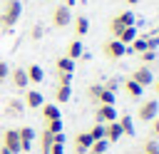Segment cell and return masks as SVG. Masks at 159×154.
<instances>
[{
    "label": "cell",
    "mask_w": 159,
    "mask_h": 154,
    "mask_svg": "<svg viewBox=\"0 0 159 154\" xmlns=\"http://www.w3.org/2000/svg\"><path fill=\"white\" fill-rule=\"evenodd\" d=\"M20 15H22V5H20V0H7V2L2 5V10H0V22H2V27L10 30L12 25H17Z\"/></svg>",
    "instance_id": "obj_1"
},
{
    "label": "cell",
    "mask_w": 159,
    "mask_h": 154,
    "mask_svg": "<svg viewBox=\"0 0 159 154\" xmlns=\"http://www.w3.org/2000/svg\"><path fill=\"white\" fill-rule=\"evenodd\" d=\"M132 25H134V12H132V10H124V12H119V15H114V17L109 20V32H112L114 40H117L119 32L127 30V27H132Z\"/></svg>",
    "instance_id": "obj_2"
},
{
    "label": "cell",
    "mask_w": 159,
    "mask_h": 154,
    "mask_svg": "<svg viewBox=\"0 0 159 154\" xmlns=\"http://www.w3.org/2000/svg\"><path fill=\"white\" fill-rule=\"evenodd\" d=\"M75 2L72 0H67L65 5H57L55 10H52V25L57 27V30H62V27H67L70 22H72V12H70V7H72Z\"/></svg>",
    "instance_id": "obj_3"
},
{
    "label": "cell",
    "mask_w": 159,
    "mask_h": 154,
    "mask_svg": "<svg viewBox=\"0 0 159 154\" xmlns=\"http://www.w3.org/2000/svg\"><path fill=\"white\" fill-rule=\"evenodd\" d=\"M157 114H159V102L157 99H144L139 104V119L142 122H152Z\"/></svg>",
    "instance_id": "obj_4"
},
{
    "label": "cell",
    "mask_w": 159,
    "mask_h": 154,
    "mask_svg": "<svg viewBox=\"0 0 159 154\" xmlns=\"http://www.w3.org/2000/svg\"><path fill=\"white\" fill-rule=\"evenodd\" d=\"M129 79H134V82H137V84H139V87L144 89L147 84H152V82H154V75H152V70H149V67L139 65V67H137V70L132 72V77H129Z\"/></svg>",
    "instance_id": "obj_5"
},
{
    "label": "cell",
    "mask_w": 159,
    "mask_h": 154,
    "mask_svg": "<svg viewBox=\"0 0 159 154\" xmlns=\"http://www.w3.org/2000/svg\"><path fill=\"white\" fill-rule=\"evenodd\" d=\"M94 117L99 124H109V122H117V109H114V104H99Z\"/></svg>",
    "instance_id": "obj_6"
},
{
    "label": "cell",
    "mask_w": 159,
    "mask_h": 154,
    "mask_svg": "<svg viewBox=\"0 0 159 154\" xmlns=\"http://www.w3.org/2000/svg\"><path fill=\"white\" fill-rule=\"evenodd\" d=\"M89 94L99 99V104H114V89H107V87H97L92 84L89 87Z\"/></svg>",
    "instance_id": "obj_7"
},
{
    "label": "cell",
    "mask_w": 159,
    "mask_h": 154,
    "mask_svg": "<svg viewBox=\"0 0 159 154\" xmlns=\"http://www.w3.org/2000/svg\"><path fill=\"white\" fill-rule=\"evenodd\" d=\"M2 147L5 149H10L12 154H20L22 149H20V137H17V129H7L5 134H2Z\"/></svg>",
    "instance_id": "obj_8"
},
{
    "label": "cell",
    "mask_w": 159,
    "mask_h": 154,
    "mask_svg": "<svg viewBox=\"0 0 159 154\" xmlns=\"http://www.w3.org/2000/svg\"><path fill=\"white\" fill-rule=\"evenodd\" d=\"M124 52H127V45H122L119 40H109V42H104V55H107V57L119 60Z\"/></svg>",
    "instance_id": "obj_9"
},
{
    "label": "cell",
    "mask_w": 159,
    "mask_h": 154,
    "mask_svg": "<svg viewBox=\"0 0 159 154\" xmlns=\"http://www.w3.org/2000/svg\"><path fill=\"white\" fill-rule=\"evenodd\" d=\"M17 137H20V149L22 152H30L32 149V139H35V129L32 127H20L17 129Z\"/></svg>",
    "instance_id": "obj_10"
},
{
    "label": "cell",
    "mask_w": 159,
    "mask_h": 154,
    "mask_svg": "<svg viewBox=\"0 0 159 154\" xmlns=\"http://www.w3.org/2000/svg\"><path fill=\"white\" fill-rule=\"evenodd\" d=\"M92 137H89V132H77V137H75V152L77 154H84V152H89V147H92Z\"/></svg>",
    "instance_id": "obj_11"
},
{
    "label": "cell",
    "mask_w": 159,
    "mask_h": 154,
    "mask_svg": "<svg viewBox=\"0 0 159 154\" xmlns=\"http://www.w3.org/2000/svg\"><path fill=\"white\" fill-rule=\"evenodd\" d=\"M124 134H122V127H119V122H109V124H104V139L112 144V142H119Z\"/></svg>",
    "instance_id": "obj_12"
},
{
    "label": "cell",
    "mask_w": 159,
    "mask_h": 154,
    "mask_svg": "<svg viewBox=\"0 0 159 154\" xmlns=\"http://www.w3.org/2000/svg\"><path fill=\"white\" fill-rule=\"evenodd\" d=\"M70 97H72L70 82H60L57 89H55V102H57V104H65V102H70Z\"/></svg>",
    "instance_id": "obj_13"
},
{
    "label": "cell",
    "mask_w": 159,
    "mask_h": 154,
    "mask_svg": "<svg viewBox=\"0 0 159 154\" xmlns=\"http://www.w3.org/2000/svg\"><path fill=\"white\" fill-rule=\"evenodd\" d=\"M10 77H12V84H15L17 89H22V87H27V84H30V79H27V72H25L22 67H15V70H10Z\"/></svg>",
    "instance_id": "obj_14"
},
{
    "label": "cell",
    "mask_w": 159,
    "mask_h": 154,
    "mask_svg": "<svg viewBox=\"0 0 159 154\" xmlns=\"http://www.w3.org/2000/svg\"><path fill=\"white\" fill-rule=\"evenodd\" d=\"M55 67H57V75H70V77H72V72H75V60L60 57V60L55 62Z\"/></svg>",
    "instance_id": "obj_15"
},
{
    "label": "cell",
    "mask_w": 159,
    "mask_h": 154,
    "mask_svg": "<svg viewBox=\"0 0 159 154\" xmlns=\"http://www.w3.org/2000/svg\"><path fill=\"white\" fill-rule=\"evenodd\" d=\"M82 55H84V45H82V40L77 37V40L70 42V47H67V57H70V60H80Z\"/></svg>",
    "instance_id": "obj_16"
},
{
    "label": "cell",
    "mask_w": 159,
    "mask_h": 154,
    "mask_svg": "<svg viewBox=\"0 0 159 154\" xmlns=\"http://www.w3.org/2000/svg\"><path fill=\"white\" fill-rule=\"evenodd\" d=\"M87 32H89V20H87L84 15H77V17H75V35L82 37V35H87Z\"/></svg>",
    "instance_id": "obj_17"
},
{
    "label": "cell",
    "mask_w": 159,
    "mask_h": 154,
    "mask_svg": "<svg viewBox=\"0 0 159 154\" xmlns=\"http://www.w3.org/2000/svg\"><path fill=\"white\" fill-rule=\"evenodd\" d=\"M42 117H45V122L62 119V114H60V107H57V104H42Z\"/></svg>",
    "instance_id": "obj_18"
},
{
    "label": "cell",
    "mask_w": 159,
    "mask_h": 154,
    "mask_svg": "<svg viewBox=\"0 0 159 154\" xmlns=\"http://www.w3.org/2000/svg\"><path fill=\"white\" fill-rule=\"evenodd\" d=\"M117 40H119L122 45H132V42L137 40V25H132V27H127V30H122Z\"/></svg>",
    "instance_id": "obj_19"
},
{
    "label": "cell",
    "mask_w": 159,
    "mask_h": 154,
    "mask_svg": "<svg viewBox=\"0 0 159 154\" xmlns=\"http://www.w3.org/2000/svg\"><path fill=\"white\" fill-rule=\"evenodd\" d=\"M25 72H27V79H30V82H35V84H40V82H42V77H45V72H42V67H40V65H30Z\"/></svg>",
    "instance_id": "obj_20"
},
{
    "label": "cell",
    "mask_w": 159,
    "mask_h": 154,
    "mask_svg": "<svg viewBox=\"0 0 159 154\" xmlns=\"http://www.w3.org/2000/svg\"><path fill=\"white\" fill-rule=\"evenodd\" d=\"M25 102H27V107H32V109H40V107L45 104V99H42V94H40L37 89H30V92H27V99H25Z\"/></svg>",
    "instance_id": "obj_21"
},
{
    "label": "cell",
    "mask_w": 159,
    "mask_h": 154,
    "mask_svg": "<svg viewBox=\"0 0 159 154\" xmlns=\"http://www.w3.org/2000/svg\"><path fill=\"white\" fill-rule=\"evenodd\" d=\"M119 127H122V134H134V122H132V117L129 114H122L119 117Z\"/></svg>",
    "instance_id": "obj_22"
},
{
    "label": "cell",
    "mask_w": 159,
    "mask_h": 154,
    "mask_svg": "<svg viewBox=\"0 0 159 154\" xmlns=\"http://www.w3.org/2000/svg\"><path fill=\"white\" fill-rule=\"evenodd\" d=\"M127 50H132V52H139V55H142V52H147V50H152V47H149V40H142V37H137V40H134V42H132Z\"/></svg>",
    "instance_id": "obj_23"
},
{
    "label": "cell",
    "mask_w": 159,
    "mask_h": 154,
    "mask_svg": "<svg viewBox=\"0 0 159 154\" xmlns=\"http://www.w3.org/2000/svg\"><path fill=\"white\" fill-rule=\"evenodd\" d=\"M124 89H127V92H129L134 99H139V97H142V92H144V89H142V87H139L134 79H127V82H124Z\"/></svg>",
    "instance_id": "obj_24"
},
{
    "label": "cell",
    "mask_w": 159,
    "mask_h": 154,
    "mask_svg": "<svg viewBox=\"0 0 159 154\" xmlns=\"http://www.w3.org/2000/svg\"><path fill=\"white\" fill-rule=\"evenodd\" d=\"M40 142H42V154H50V147H52V142H55V134H50L47 129L40 134Z\"/></svg>",
    "instance_id": "obj_25"
},
{
    "label": "cell",
    "mask_w": 159,
    "mask_h": 154,
    "mask_svg": "<svg viewBox=\"0 0 159 154\" xmlns=\"http://www.w3.org/2000/svg\"><path fill=\"white\" fill-rule=\"evenodd\" d=\"M107 147H109V142H107V139H99V142H92L89 152H92V154H104V152H107Z\"/></svg>",
    "instance_id": "obj_26"
},
{
    "label": "cell",
    "mask_w": 159,
    "mask_h": 154,
    "mask_svg": "<svg viewBox=\"0 0 159 154\" xmlns=\"http://www.w3.org/2000/svg\"><path fill=\"white\" fill-rule=\"evenodd\" d=\"M45 129L50 134H60L62 132V119H52V122H45Z\"/></svg>",
    "instance_id": "obj_27"
},
{
    "label": "cell",
    "mask_w": 159,
    "mask_h": 154,
    "mask_svg": "<svg viewBox=\"0 0 159 154\" xmlns=\"http://www.w3.org/2000/svg\"><path fill=\"white\" fill-rule=\"evenodd\" d=\"M89 137H92L94 142H99V139H104V124H99V122H97V124H94V127L89 129Z\"/></svg>",
    "instance_id": "obj_28"
},
{
    "label": "cell",
    "mask_w": 159,
    "mask_h": 154,
    "mask_svg": "<svg viewBox=\"0 0 159 154\" xmlns=\"http://www.w3.org/2000/svg\"><path fill=\"white\" fill-rule=\"evenodd\" d=\"M7 104H10V107H7V114H22V104H20L17 99H10Z\"/></svg>",
    "instance_id": "obj_29"
},
{
    "label": "cell",
    "mask_w": 159,
    "mask_h": 154,
    "mask_svg": "<svg viewBox=\"0 0 159 154\" xmlns=\"http://www.w3.org/2000/svg\"><path fill=\"white\" fill-rule=\"evenodd\" d=\"M7 75H10V67H7V62H2V60H0V84L5 82V77H7Z\"/></svg>",
    "instance_id": "obj_30"
},
{
    "label": "cell",
    "mask_w": 159,
    "mask_h": 154,
    "mask_svg": "<svg viewBox=\"0 0 159 154\" xmlns=\"http://www.w3.org/2000/svg\"><path fill=\"white\" fill-rule=\"evenodd\" d=\"M30 37H32V40H40V37H42V27H40V25H35V27L30 30Z\"/></svg>",
    "instance_id": "obj_31"
},
{
    "label": "cell",
    "mask_w": 159,
    "mask_h": 154,
    "mask_svg": "<svg viewBox=\"0 0 159 154\" xmlns=\"http://www.w3.org/2000/svg\"><path fill=\"white\" fill-rule=\"evenodd\" d=\"M142 60H144V62L154 60V50H147V52H142Z\"/></svg>",
    "instance_id": "obj_32"
},
{
    "label": "cell",
    "mask_w": 159,
    "mask_h": 154,
    "mask_svg": "<svg viewBox=\"0 0 159 154\" xmlns=\"http://www.w3.org/2000/svg\"><path fill=\"white\" fill-rule=\"evenodd\" d=\"M154 149H159V147H157V142H147V147H144V152H154Z\"/></svg>",
    "instance_id": "obj_33"
},
{
    "label": "cell",
    "mask_w": 159,
    "mask_h": 154,
    "mask_svg": "<svg viewBox=\"0 0 159 154\" xmlns=\"http://www.w3.org/2000/svg\"><path fill=\"white\" fill-rule=\"evenodd\" d=\"M152 122H154V124H152V129H154V134H159V114H157V117H154Z\"/></svg>",
    "instance_id": "obj_34"
},
{
    "label": "cell",
    "mask_w": 159,
    "mask_h": 154,
    "mask_svg": "<svg viewBox=\"0 0 159 154\" xmlns=\"http://www.w3.org/2000/svg\"><path fill=\"white\" fill-rule=\"evenodd\" d=\"M0 154H12V152H10V149H5V147L0 144Z\"/></svg>",
    "instance_id": "obj_35"
},
{
    "label": "cell",
    "mask_w": 159,
    "mask_h": 154,
    "mask_svg": "<svg viewBox=\"0 0 159 154\" xmlns=\"http://www.w3.org/2000/svg\"><path fill=\"white\" fill-rule=\"evenodd\" d=\"M127 2H129V5H137V2H139V0H127Z\"/></svg>",
    "instance_id": "obj_36"
},
{
    "label": "cell",
    "mask_w": 159,
    "mask_h": 154,
    "mask_svg": "<svg viewBox=\"0 0 159 154\" xmlns=\"http://www.w3.org/2000/svg\"><path fill=\"white\" fill-rule=\"evenodd\" d=\"M144 154H159V149H154V152H144Z\"/></svg>",
    "instance_id": "obj_37"
},
{
    "label": "cell",
    "mask_w": 159,
    "mask_h": 154,
    "mask_svg": "<svg viewBox=\"0 0 159 154\" xmlns=\"http://www.w3.org/2000/svg\"><path fill=\"white\" fill-rule=\"evenodd\" d=\"M154 89H157V92H159V82H157V84H154Z\"/></svg>",
    "instance_id": "obj_38"
},
{
    "label": "cell",
    "mask_w": 159,
    "mask_h": 154,
    "mask_svg": "<svg viewBox=\"0 0 159 154\" xmlns=\"http://www.w3.org/2000/svg\"><path fill=\"white\" fill-rule=\"evenodd\" d=\"M157 37H159V35H157Z\"/></svg>",
    "instance_id": "obj_39"
}]
</instances>
